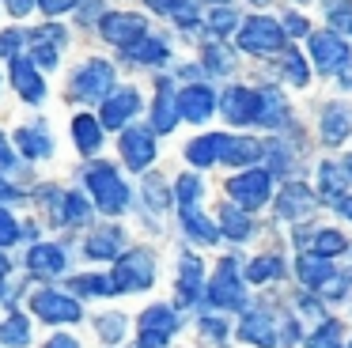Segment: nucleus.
Returning <instances> with one entry per match:
<instances>
[{
	"label": "nucleus",
	"instance_id": "603ef678",
	"mask_svg": "<svg viewBox=\"0 0 352 348\" xmlns=\"http://www.w3.org/2000/svg\"><path fill=\"white\" fill-rule=\"evenodd\" d=\"M201 329H205L208 337H223V333H228V329H223L220 318H205V322H201Z\"/></svg>",
	"mask_w": 352,
	"mask_h": 348
},
{
	"label": "nucleus",
	"instance_id": "bf43d9fd",
	"mask_svg": "<svg viewBox=\"0 0 352 348\" xmlns=\"http://www.w3.org/2000/svg\"><path fill=\"white\" fill-rule=\"evenodd\" d=\"M4 272H8V261H4V254H0V276H4Z\"/></svg>",
	"mask_w": 352,
	"mask_h": 348
},
{
	"label": "nucleus",
	"instance_id": "69168bd1",
	"mask_svg": "<svg viewBox=\"0 0 352 348\" xmlns=\"http://www.w3.org/2000/svg\"><path fill=\"white\" fill-rule=\"evenodd\" d=\"M0 292H4V287H0Z\"/></svg>",
	"mask_w": 352,
	"mask_h": 348
},
{
	"label": "nucleus",
	"instance_id": "aec40b11",
	"mask_svg": "<svg viewBox=\"0 0 352 348\" xmlns=\"http://www.w3.org/2000/svg\"><path fill=\"white\" fill-rule=\"evenodd\" d=\"M258 121L265 129H280V125L292 121V110H288V102H284V95L276 87H261L258 91Z\"/></svg>",
	"mask_w": 352,
	"mask_h": 348
},
{
	"label": "nucleus",
	"instance_id": "39448f33",
	"mask_svg": "<svg viewBox=\"0 0 352 348\" xmlns=\"http://www.w3.org/2000/svg\"><path fill=\"white\" fill-rule=\"evenodd\" d=\"M307 38H311V65L318 68L322 76L341 72V68L352 61V50H349V42L341 38V30L322 27V30H311Z\"/></svg>",
	"mask_w": 352,
	"mask_h": 348
},
{
	"label": "nucleus",
	"instance_id": "7c9ffc66",
	"mask_svg": "<svg viewBox=\"0 0 352 348\" xmlns=\"http://www.w3.org/2000/svg\"><path fill=\"white\" fill-rule=\"evenodd\" d=\"M72 136H76V148H80V151H99V144H102V125L91 118V113H80V118L72 121Z\"/></svg>",
	"mask_w": 352,
	"mask_h": 348
},
{
	"label": "nucleus",
	"instance_id": "2f4dec72",
	"mask_svg": "<svg viewBox=\"0 0 352 348\" xmlns=\"http://www.w3.org/2000/svg\"><path fill=\"white\" fill-rule=\"evenodd\" d=\"M148 8L170 15L178 27H197V8H193V0H148Z\"/></svg>",
	"mask_w": 352,
	"mask_h": 348
},
{
	"label": "nucleus",
	"instance_id": "13d9d810",
	"mask_svg": "<svg viewBox=\"0 0 352 348\" xmlns=\"http://www.w3.org/2000/svg\"><path fill=\"white\" fill-rule=\"evenodd\" d=\"M4 197H12V189L4 186V182H0V201H4Z\"/></svg>",
	"mask_w": 352,
	"mask_h": 348
},
{
	"label": "nucleus",
	"instance_id": "e433bc0d",
	"mask_svg": "<svg viewBox=\"0 0 352 348\" xmlns=\"http://www.w3.org/2000/svg\"><path fill=\"white\" fill-rule=\"evenodd\" d=\"M16 144H19V151L31 155V159H46L50 155V136L42 133V129H19Z\"/></svg>",
	"mask_w": 352,
	"mask_h": 348
},
{
	"label": "nucleus",
	"instance_id": "7ed1b4c3",
	"mask_svg": "<svg viewBox=\"0 0 352 348\" xmlns=\"http://www.w3.org/2000/svg\"><path fill=\"white\" fill-rule=\"evenodd\" d=\"M110 280H114V295L148 292V287H152V280H155V261H152V254H148L144 246L122 254V257H118V265H114V276H110Z\"/></svg>",
	"mask_w": 352,
	"mask_h": 348
},
{
	"label": "nucleus",
	"instance_id": "c03bdc74",
	"mask_svg": "<svg viewBox=\"0 0 352 348\" xmlns=\"http://www.w3.org/2000/svg\"><path fill=\"white\" fill-rule=\"evenodd\" d=\"M122 333H125V318H122V314L99 318V337H102V340H118Z\"/></svg>",
	"mask_w": 352,
	"mask_h": 348
},
{
	"label": "nucleus",
	"instance_id": "f03ea898",
	"mask_svg": "<svg viewBox=\"0 0 352 348\" xmlns=\"http://www.w3.org/2000/svg\"><path fill=\"white\" fill-rule=\"evenodd\" d=\"M87 189L95 197V208L107 212V216H118L129 204V189H125V182L118 178V171L110 163H95L87 171Z\"/></svg>",
	"mask_w": 352,
	"mask_h": 348
},
{
	"label": "nucleus",
	"instance_id": "f704fd0d",
	"mask_svg": "<svg viewBox=\"0 0 352 348\" xmlns=\"http://www.w3.org/2000/svg\"><path fill=\"white\" fill-rule=\"evenodd\" d=\"M341 340H344L341 322H337V318H322L318 329L307 337V348H341Z\"/></svg>",
	"mask_w": 352,
	"mask_h": 348
},
{
	"label": "nucleus",
	"instance_id": "79ce46f5",
	"mask_svg": "<svg viewBox=\"0 0 352 348\" xmlns=\"http://www.w3.org/2000/svg\"><path fill=\"white\" fill-rule=\"evenodd\" d=\"M201 201V178L197 174H182L178 178V204H197Z\"/></svg>",
	"mask_w": 352,
	"mask_h": 348
},
{
	"label": "nucleus",
	"instance_id": "c9c22d12",
	"mask_svg": "<svg viewBox=\"0 0 352 348\" xmlns=\"http://www.w3.org/2000/svg\"><path fill=\"white\" fill-rule=\"evenodd\" d=\"M125 53H129L133 61H140V65H160V61H167V45H163L160 38H137Z\"/></svg>",
	"mask_w": 352,
	"mask_h": 348
},
{
	"label": "nucleus",
	"instance_id": "0e129e2a",
	"mask_svg": "<svg viewBox=\"0 0 352 348\" xmlns=\"http://www.w3.org/2000/svg\"><path fill=\"white\" fill-rule=\"evenodd\" d=\"M349 30H352V23H349Z\"/></svg>",
	"mask_w": 352,
	"mask_h": 348
},
{
	"label": "nucleus",
	"instance_id": "f257e3e1",
	"mask_svg": "<svg viewBox=\"0 0 352 348\" xmlns=\"http://www.w3.org/2000/svg\"><path fill=\"white\" fill-rule=\"evenodd\" d=\"M288 34L273 15H250L239 30V50L254 53V57H265V53H284Z\"/></svg>",
	"mask_w": 352,
	"mask_h": 348
},
{
	"label": "nucleus",
	"instance_id": "09e8293b",
	"mask_svg": "<svg viewBox=\"0 0 352 348\" xmlns=\"http://www.w3.org/2000/svg\"><path fill=\"white\" fill-rule=\"evenodd\" d=\"M148 204H152V208H163V204H167V193H163V182L160 178H148Z\"/></svg>",
	"mask_w": 352,
	"mask_h": 348
},
{
	"label": "nucleus",
	"instance_id": "58836bf2",
	"mask_svg": "<svg viewBox=\"0 0 352 348\" xmlns=\"http://www.w3.org/2000/svg\"><path fill=\"white\" fill-rule=\"evenodd\" d=\"M87 208H91V204H87L80 193H65L61 208H57V219H61V224H80V219L87 216Z\"/></svg>",
	"mask_w": 352,
	"mask_h": 348
},
{
	"label": "nucleus",
	"instance_id": "473e14b6",
	"mask_svg": "<svg viewBox=\"0 0 352 348\" xmlns=\"http://www.w3.org/2000/svg\"><path fill=\"white\" fill-rule=\"evenodd\" d=\"M276 276H284V261L276 254H258L246 265V280L250 284H265V280H276Z\"/></svg>",
	"mask_w": 352,
	"mask_h": 348
},
{
	"label": "nucleus",
	"instance_id": "4c0bfd02",
	"mask_svg": "<svg viewBox=\"0 0 352 348\" xmlns=\"http://www.w3.org/2000/svg\"><path fill=\"white\" fill-rule=\"evenodd\" d=\"M0 340L8 348H23L27 345V318L23 314H8L0 322Z\"/></svg>",
	"mask_w": 352,
	"mask_h": 348
},
{
	"label": "nucleus",
	"instance_id": "b1692460",
	"mask_svg": "<svg viewBox=\"0 0 352 348\" xmlns=\"http://www.w3.org/2000/svg\"><path fill=\"white\" fill-rule=\"evenodd\" d=\"M201 276H205V269H201V257L186 254L182 265H178V303H197V292H201Z\"/></svg>",
	"mask_w": 352,
	"mask_h": 348
},
{
	"label": "nucleus",
	"instance_id": "e2e57ef3",
	"mask_svg": "<svg viewBox=\"0 0 352 348\" xmlns=\"http://www.w3.org/2000/svg\"><path fill=\"white\" fill-rule=\"evenodd\" d=\"M212 4H223V0H212Z\"/></svg>",
	"mask_w": 352,
	"mask_h": 348
},
{
	"label": "nucleus",
	"instance_id": "6ab92c4d",
	"mask_svg": "<svg viewBox=\"0 0 352 348\" xmlns=\"http://www.w3.org/2000/svg\"><path fill=\"white\" fill-rule=\"evenodd\" d=\"M12 80H16V91L27 98V102H42V98H46V83H42L34 61H27V57L12 61Z\"/></svg>",
	"mask_w": 352,
	"mask_h": 348
},
{
	"label": "nucleus",
	"instance_id": "5701e85b",
	"mask_svg": "<svg viewBox=\"0 0 352 348\" xmlns=\"http://www.w3.org/2000/svg\"><path fill=\"white\" fill-rule=\"evenodd\" d=\"M296 242H299V246H311L314 254L326 257V261L349 250V239H344V235L337 231V227H322V231H314V235H311V239H307V235H296Z\"/></svg>",
	"mask_w": 352,
	"mask_h": 348
},
{
	"label": "nucleus",
	"instance_id": "ddd939ff",
	"mask_svg": "<svg viewBox=\"0 0 352 348\" xmlns=\"http://www.w3.org/2000/svg\"><path fill=\"white\" fill-rule=\"evenodd\" d=\"M223 118L231 121V125H250V121H258V91L254 87H228L223 91Z\"/></svg>",
	"mask_w": 352,
	"mask_h": 348
},
{
	"label": "nucleus",
	"instance_id": "37998d69",
	"mask_svg": "<svg viewBox=\"0 0 352 348\" xmlns=\"http://www.w3.org/2000/svg\"><path fill=\"white\" fill-rule=\"evenodd\" d=\"M205 61H208V68H212V72H231V68H235V57H228V53H223V45H208Z\"/></svg>",
	"mask_w": 352,
	"mask_h": 348
},
{
	"label": "nucleus",
	"instance_id": "9d476101",
	"mask_svg": "<svg viewBox=\"0 0 352 348\" xmlns=\"http://www.w3.org/2000/svg\"><path fill=\"white\" fill-rule=\"evenodd\" d=\"M144 15H137V12H110V15H102L99 19V30H102V38L107 42H114V45H125L129 50L137 38H144Z\"/></svg>",
	"mask_w": 352,
	"mask_h": 348
},
{
	"label": "nucleus",
	"instance_id": "1a4fd4ad",
	"mask_svg": "<svg viewBox=\"0 0 352 348\" xmlns=\"http://www.w3.org/2000/svg\"><path fill=\"white\" fill-rule=\"evenodd\" d=\"M110 87H114V68H110L107 61H87V65L72 76V95L84 98V102L102 98Z\"/></svg>",
	"mask_w": 352,
	"mask_h": 348
},
{
	"label": "nucleus",
	"instance_id": "4468645a",
	"mask_svg": "<svg viewBox=\"0 0 352 348\" xmlns=\"http://www.w3.org/2000/svg\"><path fill=\"white\" fill-rule=\"evenodd\" d=\"M212 110H216V95L205 83H190L178 95V118H186V121H208Z\"/></svg>",
	"mask_w": 352,
	"mask_h": 348
},
{
	"label": "nucleus",
	"instance_id": "de8ad7c7",
	"mask_svg": "<svg viewBox=\"0 0 352 348\" xmlns=\"http://www.w3.org/2000/svg\"><path fill=\"white\" fill-rule=\"evenodd\" d=\"M284 34H311V23L299 12H284Z\"/></svg>",
	"mask_w": 352,
	"mask_h": 348
},
{
	"label": "nucleus",
	"instance_id": "338daca9",
	"mask_svg": "<svg viewBox=\"0 0 352 348\" xmlns=\"http://www.w3.org/2000/svg\"><path fill=\"white\" fill-rule=\"evenodd\" d=\"M349 348H352V345H349Z\"/></svg>",
	"mask_w": 352,
	"mask_h": 348
},
{
	"label": "nucleus",
	"instance_id": "864d4df0",
	"mask_svg": "<svg viewBox=\"0 0 352 348\" xmlns=\"http://www.w3.org/2000/svg\"><path fill=\"white\" fill-rule=\"evenodd\" d=\"M4 4H8V12H12V15H27L31 0H4Z\"/></svg>",
	"mask_w": 352,
	"mask_h": 348
},
{
	"label": "nucleus",
	"instance_id": "412c9836",
	"mask_svg": "<svg viewBox=\"0 0 352 348\" xmlns=\"http://www.w3.org/2000/svg\"><path fill=\"white\" fill-rule=\"evenodd\" d=\"M344 186H349V171H341L337 163H322L318 166V201L322 204H333L337 208V204L349 197Z\"/></svg>",
	"mask_w": 352,
	"mask_h": 348
},
{
	"label": "nucleus",
	"instance_id": "4d7b16f0",
	"mask_svg": "<svg viewBox=\"0 0 352 348\" xmlns=\"http://www.w3.org/2000/svg\"><path fill=\"white\" fill-rule=\"evenodd\" d=\"M341 87H352V65L341 68Z\"/></svg>",
	"mask_w": 352,
	"mask_h": 348
},
{
	"label": "nucleus",
	"instance_id": "9b49d317",
	"mask_svg": "<svg viewBox=\"0 0 352 348\" xmlns=\"http://www.w3.org/2000/svg\"><path fill=\"white\" fill-rule=\"evenodd\" d=\"M31 310L42 322H80V303L69 299L65 292H34Z\"/></svg>",
	"mask_w": 352,
	"mask_h": 348
},
{
	"label": "nucleus",
	"instance_id": "ea45409f",
	"mask_svg": "<svg viewBox=\"0 0 352 348\" xmlns=\"http://www.w3.org/2000/svg\"><path fill=\"white\" fill-rule=\"evenodd\" d=\"M69 287L80 295H114V280L110 276H72Z\"/></svg>",
	"mask_w": 352,
	"mask_h": 348
},
{
	"label": "nucleus",
	"instance_id": "c756f323",
	"mask_svg": "<svg viewBox=\"0 0 352 348\" xmlns=\"http://www.w3.org/2000/svg\"><path fill=\"white\" fill-rule=\"evenodd\" d=\"M220 140L223 133H208V136H197V140L186 148V159H190L193 166H212L216 159H220Z\"/></svg>",
	"mask_w": 352,
	"mask_h": 348
},
{
	"label": "nucleus",
	"instance_id": "2eb2a0df",
	"mask_svg": "<svg viewBox=\"0 0 352 348\" xmlns=\"http://www.w3.org/2000/svg\"><path fill=\"white\" fill-rule=\"evenodd\" d=\"M122 155L133 171H144L148 163L155 159V140L148 129H125L122 133Z\"/></svg>",
	"mask_w": 352,
	"mask_h": 348
},
{
	"label": "nucleus",
	"instance_id": "a19ab883",
	"mask_svg": "<svg viewBox=\"0 0 352 348\" xmlns=\"http://www.w3.org/2000/svg\"><path fill=\"white\" fill-rule=\"evenodd\" d=\"M239 27V15L231 12V8H212V15H208V30H212L216 38H223V34H231V30Z\"/></svg>",
	"mask_w": 352,
	"mask_h": 348
},
{
	"label": "nucleus",
	"instance_id": "680f3d73",
	"mask_svg": "<svg viewBox=\"0 0 352 348\" xmlns=\"http://www.w3.org/2000/svg\"><path fill=\"white\" fill-rule=\"evenodd\" d=\"M254 4H265V0H254Z\"/></svg>",
	"mask_w": 352,
	"mask_h": 348
},
{
	"label": "nucleus",
	"instance_id": "a211bd4d",
	"mask_svg": "<svg viewBox=\"0 0 352 348\" xmlns=\"http://www.w3.org/2000/svg\"><path fill=\"white\" fill-rule=\"evenodd\" d=\"M137 110H140V95L133 87H125V91H118V95H110L107 102H102V125H107V129H122Z\"/></svg>",
	"mask_w": 352,
	"mask_h": 348
},
{
	"label": "nucleus",
	"instance_id": "8fccbe9b",
	"mask_svg": "<svg viewBox=\"0 0 352 348\" xmlns=\"http://www.w3.org/2000/svg\"><path fill=\"white\" fill-rule=\"evenodd\" d=\"M80 0H38V8L46 15H61V12H69V8H76Z\"/></svg>",
	"mask_w": 352,
	"mask_h": 348
},
{
	"label": "nucleus",
	"instance_id": "cd10ccee",
	"mask_svg": "<svg viewBox=\"0 0 352 348\" xmlns=\"http://www.w3.org/2000/svg\"><path fill=\"white\" fill-rule=\"evenodd\" d=\"M220 235H228V239H235V242H246L254 235L250 216H246L243 208H235V204H223L220 208Z\"/></svg>",
	"mask_w": 352,
	"mask_h": 348
},
{
	"label": "nucleus",
	"instance_id": "f8f14e48",
	"mask_svg": "<svg viewBox=\"0 0 352 348\" xmlns=\"http://www.w3.org/2000/svg\"><path fill=\"white\" fill-rule=\"evenodd\" d=\"M318 204H322V201L303 186V182H288V186L280 189V197H276V216L296 224V219H307V216H311Z\"/></svg>",
	"mask_w": 352,
	"mask_h": 348
},
{
	"label": "nucleus",
	"instance_id": "72a5a7b5",
	"mask_svg": "<svg viewBox=\"0 0 352 348\" xmlns=\"http://www.w3.org/2000/svg\"><path fill=\"white\" fill-rule=\"evenodd\" d=\"M280 76H284L288 83H296V87H307V83H311V68H307L303 53H299V50H284V57H280Z\"/></svg>",
	"mask_w": 352,
	"mask_h": 348
},
{
	"label": "nucleus",
	"instance_id": "49530a36",
	"mask_svg": "<svg viewBox=\"0 0 352 348\" xmlns=\"http://www.w3.org/2000/svg\"><path fill=\"white\" fill-rule=\"evenodd\" d=\"M19 235H23V231H19V224H16V219H12L4 208H0V246H12Z\"/></svg>",
	"mask_w": 352,
	"mask_h": 348
},
{
	"label": "nucleus",
	"instance_id": "a18cd8bd",
	"mask_svg": "<svg viewBox=\"0 0 352 348\" xmlns=\"http://www.w3.org/2000/svg\"><path fill=\"white\" fill-rule=\"evenodd\" d=\"M34 57H38V65L54 68V65H57V45H54V42H46L42 34H34Z\"/></svg>",
	"mask_w": 352,
	"mask_h": 348
},
{
	"label": "nucleus",
	"instance_id": "6e6d98bb",
	"mask_svg": "<svg viewBox=\"0 0 352 348\" xmlns=\"http://www.w3.org/2000/svg\"><path fill=\"white\" fill-rule=\"evenodd\" d=\"M337 212H341V216H344V219H352V197H344V201H341V204H337Z\"/></svg>",
	"mask_w": 352,
	"mask_h": 348
},
{
	"label": "nucleus",
	"instance_id": "a878e982",
	"mask_svg": "<svg viewBox=\"0 0 352 348\" xmlns=\"http://www.w3.org/2000/svg\"><path fill=\"white\" fill-rule=\"evenodd\" d=\"M178 121V98L170 95V83L160 80V95H155V110H152V125L155 133H170Z\"/></svg>",
	"mask_w": 352,
	"mask_h": 348
},
{
	"label": "nucleus",
	"instance_id": "393cba45",
	"mask_svg": "<svg viewBox=\"0 0 352 348\" xmlns=\"http://www.w3.org/2000/svg\"><path fill=\"white\" fill-rule=\"evenodd\" d=\"M296 272H299V280H303L307 287H318V292L333 280V265H329L326 257H318V254H303L296 261Z\"/></svg>",
	"mask_w": 352,
	"mask_h": 348
},
{
	"label": "nucleus",
	"instance_id": "20e7f679",
	"mask_svg": "<svg viewBox=\"0 0 352 348\" xmlns=\"http://www.w3.org/2000/svg\"><path fill=\"white\" fill-rule=\"evenodd\" d=\"M269 193H273V171H265V166H254V171H243L235 178H228V197L243 212H254L261 204H269Z\"/></svg>",
	"mask_w": 352,
	"mask_h": 348
},
{
	"label": "nucleus",
	"instance_id": "5fc2aeb1",
	"mask_svg": "<svg viewBox=\"0 0 352 348\" xmlns=\"http://www.w3.org/2000/svg\"><path fill=\"white\" fill-rule=\"evenodd\" d=\"M50 348H80V345L72 337H54V340H50Z\"/></svg>",
	"mask_w": 352,
	"mask_h": 348
},
{
	"label": "nucleus",
	"instance_id": "dca6fc26",
	"mask_svg": "<svg viewBox=\"0 0 352 348\" xmlns=\"http://www.w3.org/2000/svg\"><path fill=\"white\" fill-rule=\"evenodd\" d=\"M239 337L254 348H276V322L265 310H250V314L239 322Z\"/></svg>",
	"mask_w": 352,
	"mask_h": 348
},
{
	"label": "nucleus",
	"instance_id": "4be33fe9",
	"mask_svg": "<svg viewBox=\"0 0 352 348\" xmlns=\"http://www.w3.org/2000/svg\"><path fill=\"white\" fill-rule=\"evenodd\" d=\"M178 216H182L186 235H190L193 242H201V246H208V242L220 239V227H216L212 219H208L205 212L197 208V204H178Z\"/></svg>",
	"mask_w": 352,
	"mask_h": 348
},
{
	"label": "nucleus",
	"instance_id": "3c124183",
	"mask_svg": "<svg viewBox=\"0 0 352 348\" xmlns=\"http://www.w3.org/2000/svg\"><path fill=\"white\" fill-rule=\"evenodd\" d=\"M12 163H16V155H12V144L4 140V133H0V171H12Z\"/></svg>",
	"mask_w": 352,
	"mask_h": 348
},
{
	"label": "nucleus",
	"instance_id": "052dcab7",
	"mask_svg": "<svg viewBox=\"0 0 352 348\" xmlns=\"http://www.w3.org/2000/svg\"><path fill=\"white\" fill-rule=\"evenodd\" d=\"M344 171H349V178H352V155H349V159H344Z\"/></svg>",
	"mask_w": 352,
	"mask_h": 348
},
{
	"label": "nucleus",
	"instance_id": "0eeeda50",
	"mask_svg": "<svg viewBox=\"0 0 352 348\" xmlns=\"http://www.w3.org/2000/svg\"><path fill=\"white\" fill-rule=\"evenodd\" d=\"M175 329H178V314L163 303H155L140 314V348H167Z\"/></svg>",
	"mask_w": 352,
	"mask_h": 348
},
{
	"label": "nucleus",
	"instance_id": "f3484780",
	"mask_svg": "<svg viewBox=\"0 0 352 348\" xmlns=\"http://www.w3.org/2000/svg\"><path fill=\"white\" fill-rule=\"evenodd\" d=\"M261 151H265V144L254 140V136H223L220 140V163L246 166V163H254V159H261Z\"/></svg>",
	"mask_w": 352,
	"mask_h": 348
},
{
	"label": "nucleus",
	"instance_id": "c85d7f7f",
	"mask_svg": "<svg viewBox=\"0 0 352 348\" xmlns=\"http://www.w3.org/2000/svg\"><path fill=\"white\" fill-rule=\"evenodd\" d=\"M122 250V227H99V231L87 239V254L95 261H107V257H118Z\"/></svg>",
	"mask_w": 352,
	"mask_h": 348
},
{
	"label": "nucleus",
	"instance_id": "6e6552de",
	"mask_svg": "<svg viewBox=\"0 0 352 348\" xmlns=\"http://www.w3.org/2000/svg\"><path fill=\"white\" fill-rule=\"evenodd\" d=\"M318 136L326 148H341L352 136V106L344 102H322L318 106Z\"/></svg>",
	"mask_w": 352,
	"mask_h": 348
},
{
	"label": "nucleus",
	"instance_id": "bb28decb",
	"mask_svg": "<svg viewBox=\"0 0 352 348\" xmlns=\"http://www.w3.org/2000/svg\"><path fill=\"white\" fill-rule=\"evenodd\" d=\"M27 269L38 272V276H57V272L65 269L61 246H31V254H27Z\"/></svg>",
	"mask_w": 352,
	"mask_h": 348
},
{
	"label": "nucleus",
	"instance_id": "423d86ee",
	"mask_svg": "<svg viewBox=\"0 0 352 348\" xmlns=\"http://www.w3.org/2000/svg\"><path fill=\"white\" fill-rule=\"evenodd\" d=\"M208 303H212V307H223V310H239L246 303L235 257H223V261L216 265V276H212V284H208Z\"/></svg>",
	"mask_w": 352,
	"mask_h": 348
}]
</instances>
